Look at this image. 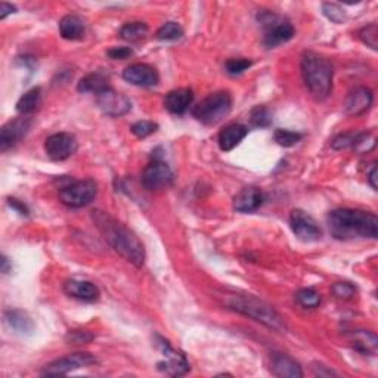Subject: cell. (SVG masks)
Here are the masks:
<instances>
[{
  "label": "cell",
  "mask_w": 378,
  "mask_h": 378,
  "mask_svg": "<svg viewBox=\"0 0 378 378\" xmlns=\"http://www.w3.org/2000/svg\"><path fill=\"white\" fill-rule=\"evenodd\" d=\"M5 322L8 327L19 335H33L36 327L33 319L24 310L9 309L5 312Z\"/></svg>",
  "instance_id": "cell-21"
},
{
  "label": "cell",
  "mask_w": 378,
  "mask_h": 378,
  "mask_svg": "<svg viewBox=\"0 0 378 378\" xmlns=\"http://www.w3.org/2000/svg\"><path fill=\"white\" fill-rule=\"evenodd\" d=\"M79 150V143L74 135L71 133H55L50 135L45 141V152L50 160L64 161L74 155Z\"/></svg>",
  "instance_id": "cell-12"
},
{
  "label": "cell",
  "mask_w": 378,
  "mask_h": 378,
  "mask_svg": "<svg viewBox=\"0 0 378 378\" xmlns=\"http://www.w3.org/2000/svg\"><path fill=\"white\" fill-rule=\"evenodd\" d=\"M225 304L228 309L246 315V317L263 324L270 330L278 332L287 331L286 321L281 315L270 304L251 296V294H225Z\"/></svg>",
  "instance_id": "cell-4"
},
{
  "label": "cell",
  "mask_w": 378,
  "mask_h": 378,
  "mask_svg": "<svg viewBox=\"0 0 378 378\" xmlns=\"http://www.w3.org/2000/svg\"><path fill=\"white\" fill-rule=\"evenodd\" d=\"M155 37L161 41H176L183 37V28L181 27V24L169 21V23L163 24L159 28Z\"/></svg>",
  "instance_id": "cell-28"
},
{
  "label": "cell",
  "mask_w": 378,
  "mask_h": 378,
  "mask_svg": "<svg viewBox=\"0 0 378 378\" xmlns=\"http://www.w3.org/2000/svg\"><path fill=\"white\" fill-rule=\"evenodd\" d=\"M270 371L275 377H279V378H301L303 377V371L299 362L286 353L272 355Z\"/></svg>",
  "instance_id": "cell-19"
},
{
  "label": "cell",
  "mask_w": 378,
  "mask_h": 378,
  "mask_svg": "<svg viewBox=\"0 0 378 378\" xmlns=\"http://www.w3.org/2000/svg\"><path fill=\"white\" fill-rule=\"evenodd\" d=\"M31 124H33V121H31L28 115H21V117L5 123L2 129H0V150H2V152L14 148L15 145L23 141L30 132Z\"/></svg>",
  "instance_id": "cell-13"
},
{
  "label": "cell",
  "mask_w": 378,
  "mask_h": 378,
  "mask_svg": "<svg viewBox=\"0 0 378 378\" xmlns=\"http://www.w3.org/2000/svg\"><path fill=\"white\" fill-rule=\"evenodd\" d=\"M59 34L62 36V39L70 40V41L81 40L86 34L85 21L74 14H68L66 17H62V19L59 21Z\"/></svg>",
  "instance_id": "cell-23"
},
{
  "label": "cell",
  "mask_w": 378,
  "mask_h": 378,
  "mask_svg": "<svg viewBox=\"0 0 378 378\" xmlns=\"http://www.w3.org/2000/svg\"><path fill=\"white\" fill-rule=\"evenodd\" d=\"M296 300L300 306L306 308V309H315L321 304L319 292L315 291L313 288H301L300 291H297Z\"/></svg>",
  "instance_id": "cell-31"
},
{
  "label": "cell",
  "mask_w": 378,
  "mask_h": 378,
  "mask_svg": "<svg viewBox=\"0 0 378 378\" xmlns=\"http://www.w3.org/2000/svg\"><path fill=\"white\" fill-rule=\"evenodd\" d=\"M62 290L67 294L68 297H72L80 301H86V303H93L99 300L101 291L99 288L94 286L93 282L86 281V279H67L62 286Z\"/></svg>",
  "instance_id": "cell-17"
},
{
  "label": "cell",
  "mask_w": 378,
  "mask_h": 378,
  "mask_svg": "<svg viewBox=\"0 0 378 378\" xmlns=\"http://www.w3.org/2000/svg\"><path fill=\"white\" fill-rule=\"evenodd\" d=\"M232 110V97L228 90L210 93L192 108V115L206 126H215L226 119Z\"/></svg>",
  "instance_id": "cell-5"
},
{
  "label": "cell",
  "mask_w": 378,
  "mask_h": 378,
  "mask_svg": "<svg viewBox=\"0 0 378 378\" xmlns=\"http://www.w3.org/2000/svg\"><path fill=\"white\" fill-rule=\"evenodd\" d=\"M92 220L98 228L105 241L117 251V253L128 260L136 268H142L145 263V247L139 237L132 229H129L120 220L112 217L110 213L102 210H94Z\"/></svg>",
  "instance_id": "cell-1"
},
{
  "label": "cell",
  "mask_w": 378,
  "mask_h": 378,
  "mask_svg": "<svg viewBox=\"0 0 378 378\" xmlns=\"http://www.w3.org/2000/svg\"><path fill=\"white\" fill-rule=\"evenodd\" d=\"M251 67V61L247 58H232L225 62V71L229 76H241Z\"/></svg>",
  "instance_id": "cell-34"
},
{
  "label": "cell",
  "mask_w": 378,
  "mask_h": 378,
  "mask_svg": "<svg viewBox=\"0 0 378 378\" xmlns=\"http://www.w3.org/2000/svg\"><path fill=\"white\" fill-rule=\"evenodd\" d=\"M290 226L294 235L304 243H315L322 238V229L310 215L300 208L292 210L290 215Z\"/></svg>",
  "instance_id": "cell-11"
},
{
  "label": "cell",
  "mask_w": 378,
  "mask_h": 378,
  "mask_svg": "<svg viewBox=\"0 0 378 378\" xmlns=\"http://www.w3.org/2000/svg\"><path fill=\"white\" fill-rule=\"evenodd\" d=\"M15 12H17V8L14 5L6 3V2L0 3V19H5L8 15L15 14Z\"/></svg>",
  "instance_id": "cell-41"
},
{
  "label": "cell",
  "mask_w": 378,
  "mask_h": 378,
  "mask_svg": "<svg viewBox=\"0 0 378 378\" xmlns=\"http://www.w3.org/2000/svg\"><path fill=\"white\" fill-rule=\"evenodd\" d=\"M350 343H353V348L364 353V355H371L374 356L377 353L378 348V339L377 335L368 331H355L350 332Z\"/></svg>",
  "instance_id": "cell-25"
},
{
  "label": "cell",
  "mask_w": 378,
  "mask_h": 378,
  "mask_svg": "<svg viewBox=\"0 0 378 378\" xmlns=\"http://www.w3.org/2000/svg\"><path fill=\"white\" fill-rule=\"evenodd\" d=\"M313 372L315 375H319V377H331V375H337L334 371L328 370L327 366H324V365H315L313 366Z\"/></svg>",
  "instance_id": "cell-42"
},
{
  "label": "cell",
  "mask_w": 378,
  "mask_h": 378,
  "mask_svg": "<svg viewBox=\"0 0 378 378\" xmlns=\"http://www.w3.org/2000/svg\"><path fill=\"white\" fill-rule=\"evenodd\" d=\"M8 203H9V206L12 207L14 210H17V212L19 215L28 216V208H27V206L23 201H19V199H17V198H8Z\"/></svg>",
  "instance_id": "cell-40"
},
{
  "label": "cell",
  "mask_w": 378,
  "mask_h": 378,
  "mask_svg": "<svg viewBox=\"0 0 378 378\" xmlns=\"http://www.w3.org/2000/svg\"><path fill=\"white\" fill-rule=\"evenodd\" d=\"M10 269H12V265L9 263L8 257L3 256V257H2V272H3V274H9Z\"/></svg>",
  "instance_id": "cell-44"
},
{
  "label": "cell",
  "mask_w": 378,
  "mask_h": 378,
  "mask_svg": "<svg viewBox=\"0 0 378 378\" xmlns=\"http://www.w3.org/2000/svg\"><path fill=\"white\" fill-rule=\"evenodd\" d=\"M368 182L374 189H377V167H375V164L372 166V169L368 175Z\"/></svg>",
  "instance_id": "cell-43"
},
{
  "label": "cell",
  "mask_w": 378,
  "mask_h": 378,
  "mask_svg": "<svg viewBox=\"0 0 378 378\" xmlns=\"http://www.w3.org/2000/svg\"><path fill=\"white\" fill-rule=\"evenodd\" d=\"M359 39L364 41L366 46H370L371 49L377 50L378 48V27L377 24H370L358 31Z\"/></svg>",
  "instance_id": "cell-36"
},
{
  "label": "cell",
  "mask_w": 378,
  "mask_h": 378,
  "mask_svg": "<svg viewBox=\"0 0 378 378\" xmlns=\"http://www.w3.org/2000/svg\"><path fill=\"white\" fill-rule=\"evenodd\" d=\"M175 181V175L169 164L155 159L142 172V185L148 191H161L169 188Z\"/></svg>",
  "instance_id": "cell-10"
},
{
  "label": "cell",
  "mask_w": 378,
  "mask_h": 378,
  "mask_svg": "<svg viewBox=\"0 0 378 378\" xmlns=\"http://www.w3.org/2000/svg\"><path fill=\"white\" fill-rule=\"evenodd\" d=\"M265 195L257 186H246L234 197V208L239 213H253L263 204Z\"/></svg>",
  "instance_id": "cell-18"
},
{
  "label": "cell",
  "mask_w": 378,
  "mask_h": 378,
  "mask_svg": "<svg viewBox=\"0 0 378 378\" xmlns=\"http://www.w3.org/2000/svg\"><path fill=\"white\" fill-rule=\"evenodd\" d=\"M157 130H159V124L154 123V121H148V120L135 123V124H132V128H130V132L136 136V138H139V139L148 138V136L154 135Z\"/></svg>",
  "instance_id": "cell-33"
},
{
  "label": "cell",
  "mask_w": 378,
  "mask_h": 378,
  "mask_svg": "<svg viewBox=\"0 0 378 378\" xmlns=\"http://www.w3.org/2000/svg\"><path fill=\"white\" fill-rule=\"evenodd\" d=\"M374 102V93L370 88L365 86H358L353 90L349 92L348 98H346L344 102V110L352 117H358V115L365 114L366 111H370Z\"/></svg>",
  "instance_id": "cell-16"
},
{
  "label": "cell",
  "mask_w": 378,
  "mask_h": 378,
  "mask_svg": "<svg viewBox=\"0 0 378 378\" xmlns=\"http://www.w3.org/2000/svg\"><path fill=\"white\" fill-rule=\"evenodd\" d=\"M194 101V92L189 88L173 89L166 94L164 107L172 114H183L191 107Z\"/></svg>",
  "instance_id": "cell-20"
},
{
  "label": "cell",
  "mask_w": 378,
  "mask_h": 378,
  "mask_svg": "<svg viewBox=\"0 0 378 378\" xmlns=\"http://www.w3.org/2000/svg\"><path fill=\"white\" fill-rule=\"evenodd\" d=\"M41 105V89L33 88L27 90L17 102V111L21 115H30L39 110Z\"/></svg>",
  "instance_id": "cell-26"
},
{
  "label": "cell",
  "mask_w": 378,
  "mask_h": 378,
  "mask_svg": "<svg viewBox=\"0 0 378 378\" xmlns=\"http://www.w3.org/2000/svg\"><path fill=\"white\" fill-rule=\"evenodd\" d=\"M155 346L163 353V359L157 362V368L160 372L170 377H182L191 370L185 353L176 350L161 335H155Z\"/></svg>",
  "instance_id": "cell-8"
},
{
  "label": "cell",
  "mask_w": 378,
  "mask_h": 378,
  "mask_svg": "<svg viewBox=\"0 0 378 378\" xmlns=\"http://www.w3.org/2000/svg\"><path fill=\"white\" fill-rule=\"evenodd\" d=\"M97 103L99 110L108 117H121V115H126L132 110L130 99L112 88L98 93Z\"/></svg>",
  "instance_id": "cell-14"
},
{
  "label": "cell",
  "mask_w": 378,
  "mask_h": 378,
  "mask_svg": "<svg viewBox=\"0 0 378 378\" xmlns=\"http://www.w3.org/2000/svg\"><path fill=\"white\" fill-rule=\"evenodd\" d=\"M123 79L128 83H132V85L141 88H151L159 85L160 81L159 71L152 66L142 64V62L126 67L123 71Z\"/></svg>",
  "instance_id": "cell-15"
},
{
  "label": "cell",
  "mask_w": 378,
  "mask_h": 378,
  "mask_svg": "<svg viewBox=\"0 0 378 378\" xmlns=\"http://www.w3.org/2000/svg\"><path fill=\"white\" fill-rule=\"evenodd\" d=\"M331 292L334 294V297L340 300H350L355 297L356 287H353L350 282H335L331 287Z\"/></svg>",
  "instance_id": "cell-37"
},
{
  "label": "cell",
  "mask_w": 378,
  "mask_h": 378,
  "mask_svg": "<svg viewBox=\"0 0 378 378\" xmlns=\"http://www.w3.org/2000/svg\"><path fill=\"white\" fill-rule=\"evenodd\" d=\"M301 76L312 98L325 101L332 92L334 68L331 61L317 52H304L300 61Z\"/></svg>",
  "instance_id": "cell-3"
},
{
  "label": "cell",
  "mask_w": 378,
  "mask_h": 378,
  "mask_svg": "<svg viewBox=\"0 0 378 378\" xmlns=\"http://www.w3.org/2000/svg\"><path fill=\"white\" fill-rule=\"evenodd\" d=\"M111 88L110 86V79L108 76L105 74V72L101 71H94L90 72V74L83 77L79 85H77V90L81 93H94L98 94L101 92H103L105 89Z\"/></svg>",
  "instance_id": "cell-24"
},
{
  "label": "cell",
  "mask_w": 378,
  "mask_h": 378,
  "mask_svg": "<svg viewBox=\"0 0 378 378\" xmlns=\"http://www.w3.org/2000/svg\"><path fill=\"white\" fill-rule=\"evenodd\" d=\"M93 364H97V358L89 352H76L71 353L64 358H59L54 362L48 364L43 370H41V375H49V377H58V375H66L71 371H76L80 368H86Z\"/></svg>",
  "instance_id": "cell-9"
},
{
  "label": "cell",
  "mask_w": 378,
  "mask_h": 378,
  "mask_svg": "<svg viewBox=\"0 0 378 378\" xmlns=\"http://www.w3.org/2000/svg\"><path fill=\"white\" fill-rule=\"evenodd\" d=\"M248 133V129L246 128L244 124H239V123H234V124H229L226 126V128L219 133V146L220 150L228 152V151H232L234 148H237V146L243 142V139L246 138Z\"/></svg>",
  "instance_id": "cell-22"
},
{
  "label": "cell",
  "mask_w": 378,
  "mask_h": 378,
  "mask_svg": "<svg viewBox=\"0 0 378 378\" xmlns=\"http://www.w3.org/2000/svg\"><path fill=\"white\" fill-rule=\"evenodd\" d=\"M148 31H150V28L145 23H141V21H135V23H126L120 28L119 36L126 41L135 43V41H139V40L145 39L146 34H148Z\"/></svg>",
  "instance_id": "cell-27"
},
{
  "label": "cell",
  "mask_w": 378,
  "mask_h": 378,
  "mask_svg": "<svg viewBox=\"0 0 378 378\" xmlns=\"http://www.w3.org/2000/svg\"><path fill=\"white\" fill-rule=\"evenodd\" d=\"M322 12L334 24H341L346 19H348V15H346L344 9L337 3H324Z\"/></svg>",
  "instance_id": "cell-35"
},
{
  "label": "cell",
  "mask_w": 378,
  "mask_h": 378,
  "mask_svg": "<svg viewBox=\"0 0 378 378\" xmlns=\"http://www.w3.org/2000/svg\"><path fill=\"white\" fill-rule=\"evenodd\" d=\"M98 195V185L92 179L70 181L59 188L61 203L70 208L89 206Z\"/></svg>",
  "instance_id": "cell-7"
},
{
  "label": "cell",
  "mask_w": 378,
  "mask_h": 378,
  "mask_svg": "<svg viewBox=\"0 0 378 378\" xmlns=\"http://www.w3.org/2000/svg\"><path fill=\"white\" fill-rule=\"evenodd\" d=\"M94 339V335L86 330H72L67 334L66 340L70 344H88Z\"/></svg>",
  "instance_id": "cell-38"
},
{
  "label": "cell",
  "mask_w": 378,
  "mask_h": 378,
  "mask_svg": "<svg viewBox=\"0 0 378 378\" xmlns=\"http://www.w3.org/2000/svg\"><path fill=\"white\" fill-rule=\"evenodd\" d=\"M133 55V50L126 46H115L108 50V57L111 59H128Z\"/></svg>",
  "instance_id": "cell-39"
},
{
  "label": "cell",
  "mask_w": 378,
  "mask_h": 378,
  "mask_svg": "<svg viewBox=\"0 0 378 378\" xmlns=\"http://www.w3.org/2000/svg\"><path fill=\"white\" fill-rule=\"evenodd\" d=\"M328 228L335 239L350 241L355 238H371L378 235V219L371 212L358 208H337L328 215Z\"/></svg>",
  "instance_id": "cell-2"
},
{
  "label": "cell",
  "mask_w": 378,
  "mask_h": 378,
  "mask_svg": "<svg viewBox=\"0 0 378 378\" xmlns=\"http://www.w3.org/2000/svg\"><path fill=\"white\" fill-rule=\"evenodd\" d=\"M362 132H348L341 133L331 141V146L334 150H348V148H356V145L359 142Z\"/></svg>",
  "instance_id": "cell-30"
},
{
  "label": "cell",
  "mask_w": 378,
  "mask_h": 378,
  "mask_svg": "<svg viewBox=\"0 0 378 378\" xmlns=\"http://www.w3.org/2000/svg\"><path fill=\"white\" fill-rule=\"evenodd\" d=\"M257 19L265 30L263 45L268 49H274L282 43H287L296 34L290 21L274 12H260Z\"/></svg>",
  "instance_id": "cell-6"
},
{
  "label": "cell",
  "mask_w": 378,
  "mask_h": 378,
  "mask_svg": "<svg viewBox=\"0 0 378 378\" xmlns=\"http://www.w3.org/2000/svg\"><path fill=\"white\" fill-rule=\"evenodd\" d=\"M272 120H274L272 119V112L268 107H265V105H257V107L250 111V121L255 128H269L272 124Z\"/></svg>",
  "instance_id": "cell-29"
},
{
  "label": "cell",
  "mask_w": 378,
  "mask_h": 378,
  "mask_svg": "<svg viewBox=\"0 0 378 378\" xmlns=\"http://www.w3.org/2000/svg\"><path fill=\"white\" fill-rule=\"evenodd\" d=\"M274 139L279 146H284V148H290V146H294L303 139V135L299 132L287 130V129H278L274 135Z\"/></svg>",
  "instance_id": "cell-32"
}]
</instances>
